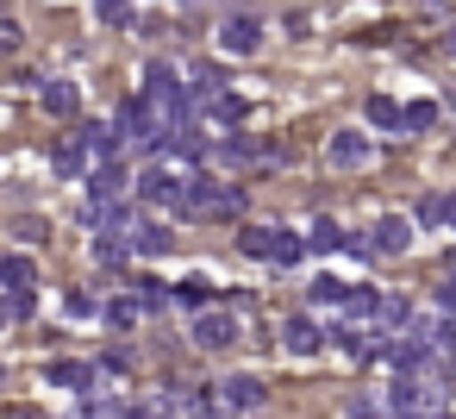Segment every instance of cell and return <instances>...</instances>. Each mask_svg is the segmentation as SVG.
Instances as JSON below:
<instances>
[{
    "instance_id": "cell-1",
    "label": "cell",
    "mask_w": 456,
    "mask_h": 419,
    "mask_svg": "<svg viewBox=\"0 0 456 419\" xmlns=\"http://www.w3.org/2000/svg\"><path fill=\"white\" fill-rule=\"evenodd\" d=\"M250 257H263V263H275V269H294L300 257H306V238L300 232H288V226H244V238H238Z\"/></svg>"
},
{
    "instance_id": "cell-2",
    "label": "cell",
    "mask_w": 456,
    "mask_h": 419,
    "mask_svg": "<svg viewBox=\"0 0 456 419\" xmlns=\"http://www.w3.org/2000/svg\"><path fill=\"white\" fill-rule=\"evenodd\" d=\"M182 213H194V219H238V213H244V188L188 182V188H182Z\"/></svg>"
},
{
    "instance_id": "cell-3",
    "label": "cell",
    "mask_w": 456,
    "mask_h": 419,
    "mask_svg": "<svg viewBox=\"0 0 456 419\" xmlns=\"http://www.w3.org/2000/svg\"><path fill=\"white\" fill-rule=\"evenodd\" d=\"M194 344H200V350H225V344H238V319H232L225 307H200V313H194Z\"/></svg>"
},
{
    "instance_id": "cell-4",
    "label": "cell",
    "mask_w": 456,
    "mask_h": 419,
    "mask_svg": "<svg viewBox=\"0 0 456 419\" xmlns=\"http://www.w3.org/2000/svg\"><path fill=\"white\" fill-rule=\"evenodd\" d=\"M182 188H188V182H182L169 163H151V169L138 176V194H144V201H157V207H182Z\"/></svg>"
},
{
    "instance_id": "cell-5",
    "label": "cell",
    "mask_w": 456,
    "mask_h": 419,
    "mask_svg": "<svg viewBox=\"0 0 456 419\" xmlns=\"http://www.w3.org/2000/svg\"><path fill=\"white\" fill-rule=\"evenodd\" d=\"M263 400H269V388L256 375H225L219 382V407H232V413H256Z\"/></svg>"
},
{
    "instance_id": "cell-6",
    "label": "cell",
    "mask_w": 456,
    "mask_h": 419,
    "mask_svg": "<svg viewBox=\"0 0 456 419\" xmlns=\"http://www.w3.org/2000/svg\"><path fill=\"white\" fill-rule=\"evenodd\" d=\"M219 45H225V51H232V57H250V51H256V45H263V26H256V20H250V13H232V20H225V26H219Z\"/></svg>"
},
{
    "instance_id": "cell-7",
    "label": "cell",
    "mask_w": 456,
    "mask_h": 419,
    "mask_svg": "<svg viewBox=\"0 0 456 419\" xmlns=\"http://www.w3.org/2000/svg\"><path fill=\"white\" fill-rule=\"evenodd\" d=\"M132 188H126V169H119V157H107L101 169H94V188H88V207H107V201H126Z\"/></svg>"
},
{
    "instance_id": "cell-8",
    "label": "cell",
    "mask_w": 456,
    "mask_h": 419,
    "mask_svg": "<svg viewBox=\"0 0 456 419\" xmlns=\"http://www.w3.org/2000/svg\"><path fill=\"white\" fill-rule=\"evenodd\" d=\"M325 157H331L338 169H362V163H369L375 151H369V138H356V132H338V138L325 144Z\"/></svg>"
},
{
    "instance_id": "cell-9",
    "label": "cell",
    "mask_w": 456,
    "mask_h": 419,
    "mask_svg": "<svg viewBox=\"0 0 456 419\" xmlns=\"http://www.w3.org/2000/svg\"><path fill=\"white\" fill-rule=\"evenodd\" d=\"M281 344H288L294 357H313V350L325 344V332H319V319H306V313H300V319H288V332H281Z\"/></svg>"
},
{
    "instance_id": "cell-10",
    "label": "cell",
    "mask_w": 456,
    "mask_h": 419,
    "mask_svg": "<svg viewBox=\"0 0 456 419\" xmlns=\"http://www.w3.org/2000/svg\"><path fill=\"white\" fill-rule=\"evenodd\" d=\"M200 107H207V113H213L219 126H238V119L250 113V101H244V94H232V88H213V94H207Z\"/></svg>"
},
{
    "instance_id": "cell-11",
    "label": "cell",
    "mask_w": 456,
    "mask_h": 419,
    "mask_svg": "<svg viewBox=\"0 0 456 419\" xmlns=\"http://www.w3.org/2000/svg\"><path fill=\"white\" fill-rule=\"evenodd\" d=\"M126 244H132V251H144V257H163V251H169V232H163L157 219H132Z\"/></svg>"
},
{
    "instance_id": "cell-12",
    "label": "cell",
    "mask_w": 456,
    "mask_h": 419,
    "mask_svg": "<svg viewBox=\"0 0 456 419\" xmlns=\"http://www.w3.org/2000/svg\"><path fill=\"white\" fill-rule=\"evenodd\" d=\"M369 238H375V251H387V257H394V251H406V244H412V226H406L400 213H387V219H375V232H369Z\"/></svg>"
},
{
    "instance_id": "cell-13",
    "label": "cell",
    "mask_w": 456,
    "mask_h": 419,
    "mask_svg": "<svg viewBox=\"0 0 456 419\" xmlns=\"http://www.w3.org/2000/svg\"><path fill=\"white\" fill-rule=\"evenodd\" d=\"M38 101H45V113H51V119H76V107H82V94H76L69 82H45V94H38Z\"/></svg>"
},
{
    "instance_id": "cell-14",
    "label": "cell",
    "mask_w": 456,
    "mask_h": 419,
    "mask_svg": "<svg viewBox=\"0 0 456 419\" xmlns=\"http://www.w3.org/2000/svg\"><path fill=\"white\" fill-rule=\"evenodd\" d=\"M94 382H101V375H94V363H69V357H63V363H51V388H69V394H76V388H94Z\"/></svg>"
},
{
    "instance_id": "cell-15",
    "label": "cell",
    "mask_w": 456,
    "mask_h": 419,
    "mask_svg": "<svg viewBox=\"0 0 456 419\" xmlns=\"http://www.w3.org/2000/svg\"><path fill=\"white\" fill-rule=\"evenodd\" d=\"M32 282H38V263L32 257H20V251L0 257V288H32Z\"/></svg>"
},
{
    "instance_id": "cell-16",
    "label": "cell",
    "mask_w": 456,
    "mask_h": 419,
    "mask_svg": "<svg viewBox=\"0 0 456 419\" xmlns=\"http://www.w3.org/2000/svg\"><path fill=\"white\" fill-rule=\"evenodd\" d=\"M344 244V232H338V219H325V213H313L306 219V251H338Z\"/></svg>"
},
{
    "instance_id": "cell-17",
    "label": "cell",
    "mask_w": 456,
    "mask_h": 419,
    "mask_svg": "<svg viewBox=\"0 0 456 419\" xmlns=\"http://www.w3.org/2000/svg\"><path fill=\"white\" fill-rule=\"evenodd\" d=\"M82 163H88V138L76 132V138L57 144V176H82Z\"/></svg>"
},
{
    "instance_id": "cell-18",
    "label": "cell",
    "mask_w": 456,
    "mask_h": 419,
    "mask_svg": "<svg viewBox=\"0 0 456 419\" xmlns=\"http://www.w3.org/2000/svg\"><path fill=\"white\" fill-rule=\"evenodd\" d=\"M344 313H350V319H362V325H375L381 294H375V288H350V294H344Z\"/></svg>"
},
{
    "instance_id": "cell-19",
    "label": "cell",
    "mask_w": 456,
    "mask_h": 419,
    "mask_svg": "<svg viewBox=\"0 0 456 419\" xmlns=\"http://www.w3.org/2000/svg\"><path fill=\"white\" fill-rule=\"evenodd\" d=\"M431 126H437V107H431V101L400 107V132H431Z\"/></svg>"
},
{
    "instance_id": "cell-20",
    "label": "cell",
    "mask_w": 456,
    "mask_h": 419,
    "mask_svg": "<svg viewBox=\"0 0 456 419\" xmlns=\"http://www.w3.org/2000/svg\"><path fill=\"white\" fill-rule=\"evenodd\" d=\"M175 300H188V307H213V282H207V275H188V282H175Z\"/></svg>"
},
{
    "instance_id": "cell-21",
    "label": "cell",
    "mask_w": 456,
    "mask_h": 419,
    "mask_svg": "<svg viewBox=\"0 0 456 419\" xmlns=\"http://www.w3.org/2000/svg\"><path fill=\"white\" fill-rule=\"evenodd\" d=\"M138 319H144V307H138V300H107V325H113V332H132Z\"/></svg>"
},
{
    "instance_id": "cell-22",
    "label": "cell",
    "mask_w": 456,
    "mask_h": 419,
    "mask_svg": "<svg viewBox=\"0 0 456 419\" xmlns=\"http://www.w3.org/2000/svg\"><path fill=\"white\" fill-rule=\"evenodd\" d=\"M306 294H313V300H319V307H331V300H344V294H350V288H344V282H338V275H313V282H306Z\"/></svg>"
},
{
    "instance_id": "cell-23",
    "label": "cell",
    "mask_w": 456,
    "mask_h": 419,
    "mask_svg": "<svg viewBox=\"0 0 456 419\" xmlns=\"http://www.w3.org/2000/svg\"><path fill=\"white\" fill-rule=\"evenodd\" d=\"M169 300H175V288H163V282H138V307H144V313H163Z\"/></svg>"
},
{
    "instance_id": "cell-24",
    "label": "cell",
    "mask_w": 456,
    "mask_h": 419,
    "mask_svg": "<svg viewBox=\"0 0 456 419\" xmlns=\"http://www.w3.org/2000/svg\"><path fill=\"white\" fill-rule=\"evenodd\" d=\"M0 307H7V319H32L38 294H32V288H7V300H0Z\"/></svg>"
},
{
    "instance_id": "cell-25",
    "label": "cell",
    "mask_w": 456,
    "mask_h": 419,
    "mask_svg": "<svg viewBox=\"0 0 456 419\" xmlns=\"http://www.w3.org/2000/svg\"><path fill=\"white\" fill-rule=\"evenodd\" d=\"M20 45H26V32H20V20H13V13H0V57H13Z\"/></svg>"
},
{
    "instance_id": "cell-26",
    "label": "cell",
    "mask_w": 456,
    "mask_h": 419,
    "mask_svg": "<svg viewBox=\"0 0 456 419\" xmlns=\"http://www.w3.org/2000/svg\"><path fill=\"white\" fill-rule=\"evenodd\" d=\"M369 119H375V126H400V107H394L387 94H369Z\"/></svg>"
},
{
    "instance_id": "cell-27",
    "label": "cell",
    "mask_w": 456,
    "mask_h": 419,
    "mask_svg": "<svg viewBox=\"0 0 456 419\" xmlns=\"http://www.w3.org/2000/svg\"><path fill=\"white\" fill-rule=\"evenodd\" d=\"M101 20L107 26H132V0H101Z\"/></svg>"
},
{
    "instance_id": "cell-28",
    "label": "cell",
    "mask_w": 456,
    "mask_h": 419,
    "mask_svg": "<svg viewBox=\"0 0 456 419\" xmlns=\"http://www.w3.org/2000/svg\"><path fill=\"white\" fill-rule=\"evenodd\" d=\"M419 219H425V226L444 219V194H425V201H419Z\"/></svg>"
},
{
    "instance_id": "cell-29",
    "label": "cell",
    "mask_w": 456,
    "mask_h": 419,
    "mask_svg": "<svg viewBox=\"0 0 456 419\" xmlns=\"http://www.w3.org/2000/svg\"><path fill=\"white\" fill-rule=\"evenodd\" d=\"M437 307H444V313H450V307H456V269H450V282H444V288H437Z\"/></svg>"
},
{
    "instance_id": "cell-30",
    "label": "cell",
    "mask_w": 456,
    "mask_h": 419,
    "mask_svg": "<svg viewBox=\"0 0 456 419\" xmlns=\"http://www.w3.org/2000/svg\"><path fill=\"white\" fill-rule=\"evenodd\" d=\"M444 226H456V194H450V201H444Z\"/></svg>"
},
{
    "instance_id": "cell-31",
    "label": "cell",
    "mask_w": 456,
    "mask_h": 419,
    "mask_svg": "<svg viewBox=\"0 0 456 419\" xmlns=\"http://www.w3.org/2000/svg\"><path fill=\"white\" fill-rule=\"evenodd\" d=\"M0 325H7V307H0Z\"/></svg>"
},
{
    "instance_id": "cell-32",
    "label": "cell",
    "mask_w": 456,
    "mask_h": 419,
    "mask_svg": "<svg viewBox=\"0 0 456 419\" xmlns=\"http://www.w3.org/2000/svg\"><path fill=\"white\" fill-rule=\"evenodd\" d=\"M450 51H456V32H450Z\"/></svg>"
}]
</instances>
